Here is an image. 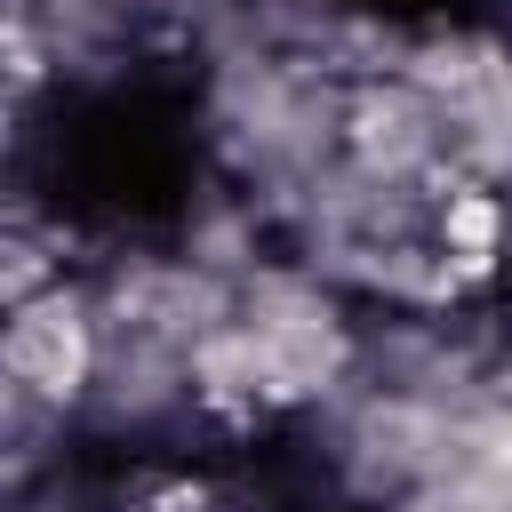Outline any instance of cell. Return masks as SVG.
Listing matches in <instances>:
<instances>
[{
    "label": "cell",
    "instance_id": "1",
    "mask_svg": "<svg viewBox=\"0 0 512 512\" xmlns=\"http://www.w3.org/2000/svg\"><path fill=\"white\" fill-rule=\"evenodd\" d=\"M8 360H16V376L48 384V392H72V384H80V368H88V336H80V320H72L64 304H40V312H24V320H16Z\"/></svg>",
    "mask_w": 512,
    "mask_h": 512
}]
</instances>
